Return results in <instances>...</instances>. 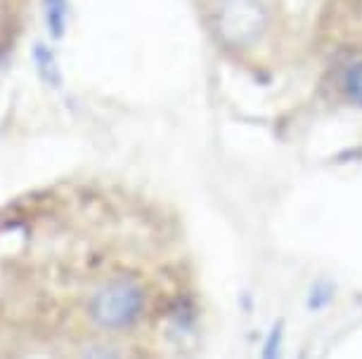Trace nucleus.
<instances>
[{"label":"nucleus","instance_id":"7ed1b4c3","mask_svg":"<svg viewBox=\"0 0 362 359\" xmlns=\"http://www.w3.org/2000/svg\"><path fill=\"white\" fill-rule=\"evenodd\" d=\"M147 308L145 286L135 276H114L95 291L88 312L90 320L105 331H124L135 327Z\"/></svg>","mask_w":362,"mask_h":359},{"label":"nucleus","instance_id":"20e7f679","mask_svg":"<svg viewBox=\"0 0 362 359\" xmlns=\"http://www.w3.org/2000/svg\"><path fill=\"white\" fill-rule=\"evenodd\" d=\"M282 348H284V322L279 320L268 331V338H265L261 350V359H282Z\"/></svg>","mask_w":362,"mask_h":359},{"label":"nucleus","instance_id":"39448f33","mask_svg":"<svg viewBox=\"0 0 362 359\" xmlns=\"http://www.w3.org/2000/svg\"><path fill=\"white\" fill-rule=\"evenodd\" d=\"M78 359H124L121 352L107 343H90L78 352Z\"/></svg>","mask_w":362,"mask_h":359},{"label":"nucleus","instance_id":"f03ea898","mask_svg":"<svg viewBox=\"0 0 362 359\" xmlns=\"http://www.w3.org/2000/svg\"><path fill=\"white\" fill-rule=\"evenodd\" d=\"M308 55L317 64V85L325 95L362 109V0L317 5Z\"/></svg>","mask_w":362,"mask_h":359},{"label":"nucleus","instance_id":"423d86ee","mask_svg":"<svg viewBox=\"0 0 362 359\" xmlns=\"http://www.w3.org/2000/svg\"><path fill=\"white\" fill-rule=\"evenodd\" d=\"M64 0H47V22L54 29V33H62L64 24Z\"/></svg>","mask_w":362,"mask_h":359},{"label":"nucleus","instance_id":"f257e3e1","mask_svg":"<svg viewBox=\"0 0 362 359\" xmlns=\"http://www.w3.org/2000/svg\"><path fill=\"white\" fill-rule=\"evenodd\" d=\"M206 33L225 62L261 76H275L308 55L310 0H199Z\"/></svg>","mask_w":362,"mask_h":359}]
</instances>
